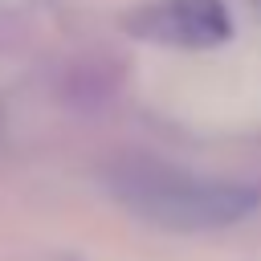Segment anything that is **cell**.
I'll list each match as a JSON object with an SVG mask.
<instances>
[{
	"label": "cell",
	"mask_w": 261,
	"mask_h": 261,
	"mask_svg": "<svg viewBox=\"0 0 261 261\" xmlns=\"http://www.w3.org/2000/svg\"><path fill=\"white\" fill-rule=\"evenodd\" d=\"M106 188L130 216L163 232H212L249 220L261 208L257 188L220 175H200L163 159H122L110 167Z\"/></svg>",
	"instance_id": "obj_1"
},
{
	"label": "cell",
	"mask_w": 261,
	"mask_h": 261,
	"mask_svg": "<svg viewBox=\"0 0 261 261\" xmlns=\"http://www.w3.org/2000/svg\"><path fill=\"white\" fill-rule=\"evenodd\" d=\"M135 41L163 49H220L232 37V12L224 0H147L122 16Z\"/></svg>",
	"instance_id": "obj_2"
},
{
	"label": "cell",
	"mask_w": 261,
	"mask_h": 261,
	"mask_svg": "<svg viewBox=\"0 0 261 261\" xmlns=\"http://www.w3.org/2000/svg\"><path fill=\"white\" fill-rule=\"evenodd\" d=\"M249 12H253V16L261 20V0H249Z\"/></svg>",
	"instance_id": "obj_3"
}]
</instances>
